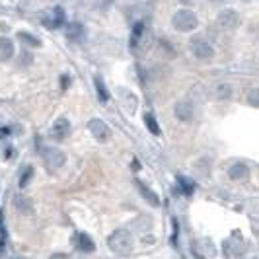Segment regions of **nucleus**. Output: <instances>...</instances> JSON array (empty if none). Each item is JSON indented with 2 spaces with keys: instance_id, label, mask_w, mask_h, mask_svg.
Returning <instances> with one entry per match:
<instances>
[{
  "instance_id": "nucleus-19",
  "label": "nucleus",
  "mask_w": 259,
  "mask_h": 259,
  "mask_svg": "<svg viewBox=\"0 0 259 259\" xmlns=\"http://www.w3.org/2000/svg\"><path fill=\"white\" fill-rule=\"evenodd\" d=\"M144 123H146V127H148V131H150L152 135H156V137H158L160 127H158V123H156V119H154L152 113H146V115H144Z\"/></svg>"
},
{
  "instance_id": "nucleus-12",
  "label": "nucleus",
  "mask_w": 259,
  "mask_h": 259,
  "mask_svg": "<svg viewBox=\"0 0 259 259\" xmlns=\"http://www.w3.org/2000/svg\"><path fill=\"white\" fill-rule=\"evenodd\" d=\"M14 57V43L8 37H0V58L8 60Z\"/></svg>"
},
{
  "instance_id": "nucleus-6",
  "label": "nucleus",
  "mask_w": 259,
  "mask_h": 259,
  "mask_svg": "<svg viewBox=\"0 0 259 259\" xmlns=\"http://www.w3.org/2000/svg\"><path fill=\"white\" fill-rule=\"evenodd\" d=\"M88 129L92 133V137H94L96 141H100V143H107L109 137H111V129H109V127L105 125V121H101V119H92L90 125H88Z\"/></svg>"
},
{
  "instance_id": "nucleus-24",
  "label": "nucleus",
  "mask_w": 259,
  "mask_h": 259,
  "mask_svg": "<svg viewBox=\"0 0 259 259\" xmlns=\"http://www.w3.org/2000/svg\"><path fill=\"white\" fill-rule=\"evenodd\" d=\"M4 232V226H2V213H0V234Z\"/></svg>"
},
{
  "instance_id": "nucleus-7",
  "label": "nucleus",
  "mask_w": 259,
  "mask_h": 259,
  "mask_svg": "<svg viewBox=\"0 0 259 259\" xmlns=\"http://www.w3.org/2000/svg\"><path fill=\"white\" fill-rule=\"evenodd\" d=\"M240 24V18L236 14V10H224L220 12L218 18H216V26L224 31H230V29H236Z\"/></svg>"
},
{
  "instance_id": "nucleus-9",
  "label": "nucleus",
  "mask_w": 259,
  "mask_h": 259,
  "mask_svg": "<svg viewBox=\"0 0 259 259\" xmlns=\"http://www.w3.org/2000/svg\"><path fill=\"white\" fill-rule=\"evenodd\" d=\"M175 117L179 119V121H183V123H189L191 119H193V105L187 103V101H179V103H175Z\"/></svg>"
},
{
  "instance_id": "nucleus-25",
  "label": "nucleus",
  "mask_w": 259,
  "mask_h": 259,
  "mask_svg": "<svg viewBox=\"0 0 259 259\" xmlns=\"http://www.w3.org/2000/svg\"><path fill=\"white\" fill-rule=\"evenodd\" d=\"M181 2H183V4H189V2H193V0H181Z\"/></svg>"
},
{
  "instance_id": "nucleus-26",
  "label": "nucleus",
  "mask_w": 259,
  "mask_h": 259,
  "mask_svg": "<svg viewBox=\"0 0 259 259\" xmlns=\"http://www.w3.org/2000/svg\"><path fill=\"white\" fill-rule=\"evenodd\" d=\"M215 2H220V0H215Z\"/></svg>"
},
{
  "instance_id": "nucleus-22",
  "label": "nucleus",
  "mask_w": 259,
  "mask_h": 259,
  "mask_svg": "<svg viewBox=\"0 0 259 259\" xmlns=\"http://www.w3.org/2000/svg\"><path fill=\"white\" fill-rule=\"evenodd\" d=\"M247 101H249V105H253V107H259V88H255V90H251V92H249V96H247Z\"/></svg>"
},
{
  "instance_id": "nucleus-18",
  "label": "nucleus",
  "mask_w": 259,
  "mask_h": 259,
  "mask_svg": "<svg viewBox=\"0 0 259 259\" xmlns=\"http://www.w3.org/2000/svg\"><path fill=\"white\" fill-rule=\"evenodd\" d=\"M215 96L218 98V100H230L232 98V86L230 84H220V86H216Z\"/></svg>"
},
{
  "instance_id": "nucleus-11",
  "label": "nucleus",
  "mask_w": 259,
  "mask_h": 259,
  "mask_svg": "<svg viewBox=\"0 0 259 259\" xmlns=\"http://www.w3.org/2000/svg\"><path fill=\"white\" fill-rule=\"evenodd\" d=\"M14 207H16V211L22 213V215H31V213H33V203H31V199L26 197V195H16Z\"/></svg>"
},
{
  "instance_id": "nucleus-17",
  "label": "nucleus",
  "mask_w": 259,
  "mask_h": 259,
  "mask_svg": "<svg viewBox=\"0 0 259 259\" xmlns=\"http://www.w3.org/2000/svg\"><path fill=\"white\" fill-rule=\"evenodd\" d=\"M18 39H20V41H24L26 45H29V47H39V45H41L39 37L31 35V33H26V31H20V33H18Z\"/></svg>"
},
{
  "instance_id": "nucleus-8",
  "label": "nucleus",
  "mask_w": 259,
  "mask_h": 259,
  "mask_svg": "<svg viewBox=\"0 0 259 259\" xmlns=\"http://www.w3.org/2000/svg\"><path fill=\"white\" fill-rule=\"evenodd\" d=\"M49 133H51V137L55 141H64L69 137V133H71V121L67 117H58L57 121L53 123V127H51Z\"/></svg>"
},
{
  "instance_id": "nucleus-20",
  "label": "nucleus",
  "mask_w": 259,
  "mask_h": 259,
  "mask_svg": "<svg viewBox=\"0 0 259 259\" xmlns=\"http://www.w3.org/2000/svg\"><path fill=\"white\" fill-rule=\"evenodd\" d=\"M177 181H179V187L183 189V193H185V195H191V193H193V189H195V183H193L191 179H187V177H179Z\"/></svg>"
},
{
  "instance_id": "nucleus-10",
  "label": "nucleus",
  "mask_w": 259,
  "mask_h": 259,
  "mask_svg": "<svg viewBox=\"0 0 259 259\" xmlns=\"http://www.w3.org/2000/svg\"><path fill=\"white\" fill-rule=\"evenodd\" d=\"M228 175H230V179H234V181H244V179L249 177V168L245 164L238 162V164H234V166L228 168Z\"/></svg>"
},
{
  "instance_id": "nucleus-23",
  "label": "nucleus",
  "mask_w": 259,
  "mask_h": 259,
  "mask_svg": "<svg viewBox=\"0 0 259 259\" xmlns=\"http://www.w3.org/2000/svg\"><path fill=\"white\" fill-rule=\"evenodd\" d=\"M60 82H62V90H67V86L71 84V78H67V76H62V80H60Z\"/></svg>"
},
{
  "instance_id": "nucleus-15",
  "label": "nucleus",
  "mask_w": 259,
  "mask_h": 259,
  "mask_svg": "<svg viewBox=\"0 0 259 259\" xmlns=\"http://www.w3.org/2000/svg\"><path fill=\"white\" fill-rule=\"evenodd\" d=\"M82 35H84V28H82L80 24H72V26H69L67 37H69L71 41H80V39H82Z\"/></svg>"
},
{
  "instance_id": "nucleus-1",
  "label": "nucleus",
  "mask_w": 259,
  "mask_h": 259,
  "mask_svg": "<svg viewBox=\"0 0 259 259\" xmlns=\"http://www.w3.org/2000/svg\"><path fill=\"white\" fill-rule=\"evenodd\" d=\"M107 245L113 253H119V255H127L133 249V236H131L127 230H115L109 240H107Z\"/></svg>"
},
{
  "instance_id": "nucleus-14",
  "label": "nucleus",
  "mask_w": 259,
  "mask_h": 259,
  "mask_svg": "<svg viewBox=\"0 0 259 259\" xmlns=\"http://www.w3.org/2000/svg\"><path fill=\"white\" fill-rule=\"evenodd\" d=\"M135 183H137V187H139V191L143 193V197L146 199V201L150 203L152 207H158V205H160V199H158V195H156L154 191H150V189L144 185L143 181H135Z\"/></svg>"
},
{
  "instance_id": "nucleus-3",
  "label": "nucleus",
  "mask_w": 259,
  "mask_h": 259,
  "mask_svg": "<svg viewBox=\"0 0 259 259\" xmlns=\"http://www.w3.org/2000/svg\"><path fill=\"white\" fill-rule=\"evenodd\" d=\"M41 24L47 29H57L64 24V12L62 8H51V10H45L41 14Z\"/></svg>"
},
{
  "instance_id": "nucleus-5",
  "label": "nucleus",
  "mask_w": 259,
  "mask_h": 259,
  "mask_svg": "<svg viewBox=\"0 0 259 259\" xmlns=\"http://www.w3.org/2000/svg\"><path fill=\"white\" fill-rule=\"evenodd\" d=\"M191 53L197 58H201V60H207V58H211L215 55L213 45L209 43L205 37H195V39H191Z\"/></svg>"
},
{
  "instance_id": "nucleus-4",
  "label": "nucleus",
  "mask_w": 259,
  "mask_h": 259,
  "mask_svg": "<svg viewBox=\"0 0 259 259\" xmlns=\"http://www.w3.org/2000/svg\"><path fill=\"white\" fill-rule=\"evenodd\" d=\"M43 162L49 170H58V168H62V166H64L67 156H64V152H62V150H58V148H45Z\"/></svg>"
},
{
  "instance_id": "nucleus-21",
  "label": "nucleus",
  "mask_w": 259,
  "mask_h": 259,
  "mask_svg": "<svg viewBox=\"0 0 259 259\" xmlns=\"http://www.w3.org/2000/svg\"><path fill=\"white\" fill-rule=\"evenodd\" d=\"M31 175H33V168L28 166V168L24 170V173L20 175V187H26V185H28L29 179H31Z\"/></svg>"
},
{
  "instance_id": "nucleus-2",
  "label": "nucleus",
  "mask_w": 259,
  "mask_h": 259,
  "mask_svg": "<svg viewBox=\"0 0 259 259\" xmlns=\"http://www.w3.org/2000/svg\"><path fill=\"white\" fill-rule=\"evenodd\" d=\"M172 24L177 31H193L199 26V20H197V16L193 14L191 10H179V12L173 14Z\"/></svg>"
},
{
  "instance_id": "nucleus-13",
  "label": "nucleus",
  "mask_w": 259,
  "mask_h": 259,
  "mask_svg": "<svg viewBox=\"0 0 259 259\" xmlns=\"http://www.w3.org/2000/svg\"><path fill=\"white\" fill-rule=\"evenodd\" d=\"M76 247H78L80 251H86V253L96 249V245H94L92 238H90L88 234H78V236H76Z\"/></svg>"
},
{
  "instance_id": "nucleus-16",
  "label": "nucleus",
  "mask_w": 259,
  "mask_h": 259,
  "mask_svg": "<svg viewBox=\"0 0 259 259\" xmlns=\"http://www.w3.org/2000/svg\"><path fill=\"white\" fill-rule=\"evenodd\" d=\"M94 84H96V92H98V98H100V101H105L109 100V92L105 90V84H103V80H101L100 76H96V80H94Z\"/></svg>"
}]
</instances>
